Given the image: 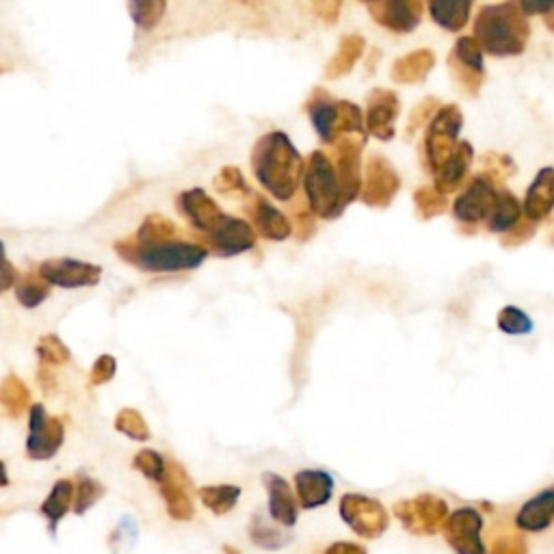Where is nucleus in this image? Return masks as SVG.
<instances>
[{"label":"nucleus","instance_id":"nucleus-1","mask_svg":"<svg viewBox=\"0 0 554 554\" xmlns=\"http://www.w3.org/2000/svg\"><path fill=\"white\" fill-rule=\"evenodd\" d=\"M252 169L258 182L280 202L293 200L306 176V163L286 133H267L252 150Z\"/></svg>","mask_w":554,"mask_h":554},{"label":"nucleus","instance_id":"nucleus-2","mask_svg":"<svg viewBox=\"0 0 554 554\" xmlns=\"http://www.w3.org/2000/svg\"><path fill=\"white\" fill-rule=\"evenodd\" d=\"M531 26L529 13L520 0H503L498 5H487L474 20V37L481 48L492 57H518L529 44Z\"/></svg>","mask_w":554,"mask_h":554},{"label":"nucleus","instance_id":"nucleus-3","mask_svg":"<svg viewBox=\"0 0 554 554\" xmlns=\"http://www.w3.org/2000/svg\"><path fill=\"white\" fill-rule=\"evenodd\" d=\"M117 254H120L130 265L152 273H176L191 271L202 265L208 258V249L187 243V241H158V243H141L137 236L115 243Z\"/></svg>","mask_w":554,"mask_h":554},{"label":"nucleus","instance_id":"nucleus-4","mask_svg":"<svg viewBox=\"0 0 554 554\" xmlns=\"http://www.w3.org/2000/svg\"><path fill=\"white\" fill-rule=\"evenodd\" d=\"M303 189L310 210L321 219H338L345 213V197H342L340 180L336 174V165L325 152L316 150L310 154L306 165V176H303Z\"/></svg>","mask_w":554,"mask_h":554},{"label":"nucleus","instance_id":"nucleus-5","mask_svg":"<svg viewBox=\"0 0 554 554\" xmlns=\"http://www.w3.org/2000/svg\"><path fill=\"white\" fill-rule=\"evenodd\" d=\"M308 113L316 135L325 143H336L342 135L366 137V120L353 102H338L323 89H316L308 100Z\"/></svg>","mask_w":554,"mask_h":554},{"label":"nucleus","instance_id":"nucleus-6","mask_svg":"<svg viewBox=\"0 0 554 554\" xmlns=\"http://www.w3.org/2000/svg\"><path fill=\"white\" fill-rule=\"evenodd\" d=\"M461 126H464V115L455 104H446L431 117L425 135V156L431 174H435L457 150Z\"/></svg>","mask_w":554,"mask_h":554},{"label":"nucleus","instance_id":"nucleus-7","mask_svg":"<svg viewBox=\"0 0 554 554\" xmlns=\"http://www.w3.org/2000/svg\"><path fill=\"white\" fill-rule=\"evenodd\" d=\"M340 516L345 520L353 533L364 539H377L388 531V511L375 498L362 494H347L340 500Z\"/></svg>","mask_w":554,"mask_h":554},{"label":"nucleus","instance_id":"nucleus-8","mask_svg":"<svg viewBox=\"0 0 554 554\" xmlns=\"http://www.w3.org/2000/svg\"><path fill=\"white\" fill-rule=\"evenodd\" d=\"M366 137L362 135H342L334 145V165L340 180L342 197L349 206L353 200H358L362 193V148Z\"/></svg>","mask_w":554,"mask_h":554},{"label":"nucleus","instance_id":"nucleus-9","mask_svg":"<svg viewBox=\"0 0 554 554\" xmlns=\"http://www.w3.org/2000/svg\"><path fill=\"white\" fill-rule=\"evenodd\" d=\"M401 189V178L386 156L371 154L364 165L362 202L373 208H386Z\"/></svg>","mask_w":554,"mask_h":554},{"label":"nucleus","instance_id":"nucleus-10","mask_svg":"<svg viewBox=\"0 0 554 554\" xmlns=\"http://www.w3.org/2000/svg\"><path fill=\"white\" fill-rule=\"evenodd\" d=\"M498 193L500 191H496L494 176L490 171H483V174L474 176L464 193L457 197L453 204V215L461 223H479L483 219H490Z\"/></svg>","mask_w":554,"mask_h":554},{"label":"nucleus","instance_id":"nucleus-11","mask_svg":"<svg viewBox=\"0 0 554 554\" xmlns=\"http://www.w3.org/2000/svg\"><path fill=\"white\" fill-rule=\"evenodd\" d=\"M394 513L410 533L433 535L446 520V505L440 498L422 494L412 500H401L394 505Z\"/></svg>","mask_w":554,"mask_h":554},{"label":"nucleus","instance_id":"nucleus-12","mask_svg":"<svg viewBox=\"0 0 554 554\" xmlns=\"http://www.w3.org/2000/svg\"><path fill=\"white\" fill-rule=\"evenodd\" d=\"M65 438V429L59 418H48L44 405L31 407V431L26 440V453L31 459L46 461L59 453Z\"/></svg>","mask_w":554,"mask_h":554},{"label":"nucleus","instance_id":"nucleus-13","mask_svg":"<svg viewBox=\"0 0 554 554\" xmlns=\"http://www.w3.org/2000/svg\"><path fill=\"white\" fill-rule=\"evenodd\" d=\"M39 277L59 288H83L96 286L102 277V269L74 258H52L39 265Z\"/></svg>","mask_w":554,"mask_h":554},{"label":"nucleus","instance_id":"nucleus-14","mask_svg":"<svg viewBox=\"0 0 554 554\" xmlns=\"http://www.w3.org/2000/svg\"><path fill=\"white\" fill-rule=\"evenodd\" d=\"M371 18L392 33H412L420 24L425 0H375L366 5Z\"/></svg>","mask_w":554,"mask_h":554},{"label":"nucleus","instance_id":"nucleus-15","mask_svg":"<svg viewBox=\"0 0 554 554\" xmlns=\"http://www.w3.org/2000/svg\"><path fill=\"white\" fill-rule=\"evenodd\" d=\"M483 520L474 509H457L444 524L446 542L457 554H485L481 544Z\"/></svg>","mask_w":554,"mask_h":554},{"label":"nucleus","instance_id":"nucleus-16","mask_svg":"<svg viewBox=\"0 0 554 554\" xmlns=\"http://www.w3.org/2000/svg\"><path fill=\"white\" fill-rule=\"evenodd\" d=\"M401 113L399 96L390 89H373L366 102V130L381 141H390L394 137V122Z\"/></svg>","mask_w":554,"mask_h":554},{"label":"nucleus","instance_id":"nucleus-17","mask_svg":"<svg viewBox=\"0 0 554 554\" xmlns=\"http://www.w3.org/2000/svg\"><path fill=\"white\" fill-rule=\"evenodd\" d=\"M206 236L208 245L221 256H236L256 245V230L247 221L226 215Z\"/></svg>","mask_w":554,"mask_h":554},{"label":"nucleus","instance_id":"nucleus-18","mask_svg":"<svg viewBox=\"0 0 554 554\" xmlns=\"http://www.w3.org/2000/svg\"><path fill=\"white\" fill-rule=\"evenodd\" d=\"M178 208L191 226L204 234H208L223 217H226V213L217 206L213 197H208L204 189H191L180 193Z\"/></svg>","mask_w":554,"mask_h":554},{"label":"nucleus","instance_id":"nucleus-19","mask_svg":"<svg viewBox=\"0 0 554 554\" xmlns=\"http://www.w3.org/2000/svg\"><path fill=\"white\" fill-rule=\"evenodd\" d=\"M161 494L171 518L191 520L193 518V500H191V483L187 472L178 464H169L165 479L161 481Z\"/></svg>","mask_w":554,"mask_h":554},{"label":"nucleus","instance_id":"nucleus-20","mask_svg":"<svg viewBox=\"0 0 554 554\" xmlns=\"http://www.w3.org/2000/svg\"><path fill=\"white\" fill-rule=\"evenodd\" d=\"M247 213L252 217L256 232L269 241H286L293 234V223L286 219L282 210H277L262 195H254L247 206Z\"/></svg>","mask_w":554,"mask_h":554},{"label":"nucleus","instance_id":"nucleus-21","mask_svg":"<svg viewBox=\"0 0 554 554\" xmlns=\"http://www.w3.org/2000/svg\"><path fill=\"white\" fill-rule=\"evenodd\" d=\"M262 483H265L267 492H269V513L275 522H280L286 529L297 524L299 511H297V500L290 485L280 477V474H271L267 472L262 477Z\"/></svg>","mask_w":554,"mask_h":554},{"label":"nucleus","instance_id":"nucleus-22","mask_svg":"<svg viewBox=\"0 0 554 554\" xmlns=\"http://www.w3.org/2000/svg\"><path fill=\"white\" fill-rule=\"evenodd\" d=\"M474 161V150L468 141H459L457 150L453 156L435 171V187H438L442 193H453L459 189V184L466 180L468 171Z\"/></svg>","mask_w":554,"mask_h":554},{"label":"nucleus","instance_id":"nucleus-23","mask_svg":"<svg viewBox=\"0 0 554 554\" xmlns=\"http://www.w3.org/2000/svg\"><path fill=\"white\" fill-rule=\"evenodd\" d=\"M295 485L303 509L323 507L334 492V479L323 470H301L295 477Z\"/></svg>","mask_w":554,"mask_h":554},{"label":"nucleus","instance_id":"nucleus-24","mask_svg":"<svg viewBox=\"0 0 554 554\" xmlns=\"http://www.w3.org/2000/svg\"><path fill=\"white\" fill-rule=\"evenodd\" d=\"M554 208V169L546 167L537 174L533 184L526 191L524 213L531 221H542Z\"/></svg>","mask_w":554,"mask_h":554},{"label":"nucleus","instance_id":"nucleus-25","mask_svg":"<svg viewBox=\"0 0 554 554\" xmlns=\"http://www.w3.org/2000/svg\"><path fill=\"white\" fill-rule=\"evenodd\" d=\"M435 65V55L431 50H414L410 55H405L401 59L394 61L392 65V81L397 85H416L420 81H425L429 72Z\"/></svg>","mask_w":554,"mask_h":554},{"label":"nucleus","instance_id":"nucleus-26","mask_svg":"<svg viewBox=\"0 0 554 554\" xmlns=\"http://www.w3.org/2000/svg\"><path fill=\"white\" fill-rule=\"evenodd\" d=\"M431 20L448 33H459L470 20L474 0H427Z\"/></svg>","mask_w":554,"mask_h":554},{"label":"nucleus","instance_id":"nucleus-27","mask_svg":"<svg viewBox=\"0 0 554 554\" xmlns=\"http://www.w3.org/2000/svg\"><path fill=\"white\" fill-rule=\"evenodd\" d=\"M366 50V42L362 35H345L340 39V44L334 52V57L329 59L327 68H325V78L329 81H336V78H342L349 74L355 63H358Z\"/></svg>","mask_w":554,"mask_h":554},{"label":"nucleus","instance_id":"nucleus-28","mask_svg":"<svg viewBox=\"0 0 554 554\" xmlns=\"http://www.w3.org/2000/svg\"><path fill=\"white\" fill-rule=\"evenodd\" d=\"M554 516V492H542L526 503L518 516V526L526 531H542Z\"/></svg>","mask_w":554,"mask_h":554},{"label":"nucleus","instance_id":"nucleus-29","mask_svg":"<svg viewBox=\"0 0 554 554\" xmlns=\"http://www.w3.org/2000/svg\"><path fill=\"white\" fill-rule=\"evenodd\" d=\"M0 403L9 418H20L31 407L29 388L16 375H7L0 386Z\"/></svg>","mask_w":554,"mask_h":554},{"label":"nucleus","instance_id":"nucleus-30","mask_svg":"<svg viewBox=\"0 0 554 554\" xmlns=\"http://www.w3.org/2000/svg\"><path fill=\"white\" fill-rule=\"evenodd\" d=\"M74 496H76L74 494V483L68 481V479H61V481L55 483L50 496L44 500L42 513L50 520V531L52 533L57 531L59 520L65 516V513L70 511V505H72Z\"/></svg>","mask_w":554,"mask_h":554},{"label":"nucleus","instance_id":"nucleus-31","mask_svg":"<svg viewBox=\"0 0 554 554\" xmlns=\"http://www.w3.org/2000/svg\"><path fill=\"white\" fill-rule=\"evenodd\" d=\"M520 215H522V208L516 197H513L509 191H500L492 215L487 219V228L492 232H509L520 221Z\"/></svg>","mask_w":554,"mask_h":554},{"label":"nucleus","instance_id":"nucleus-32","mask_svg":"<svg viewBox=\"0 0 554 554\" xmlns=\"http://www.w3.org/2000/svg\"><path fill=\"white\" fill-rule=\"evenodd\" d=\"M241 487L236 485H210L202 487L200 498L202 503L215 513V516H223V513H230L236 503H239Z\"/></svg>","mask_w":554,"mask_h":554},{"label":"nucleus","instance_id":"nucleus-33","mask_svg":"<svg viewBox=\"0 0 554 554\" xmlns=\"http://www.w3.org/2000/svg\"><path fill=\"white\" fill-rule=\"evenodd\" d=\"M178 234H180V228L174 221L163 215H150L145 217L135 236L141 243H158V241H174Z\"/></svg>","mask_w":554,"mask_h":554},{"label":"nucleus","instance_id":"nucleus-34","mask_svg":"<svg viewBox=\"0 0 554 554\" xmlns=\"http://www.w3.org/2000/svg\"><path fill=\"white\" fill-rule=\"evenodd\" d=\"M249 537H252L258 546L267 550L282 548L288 542V535H284L282 529L273 526L265 516H262V513H256L252 524H249Z\"/></svg>","mask_w":554,"mask_h":554},{"label":"nucleus","instance_id":"nucleus-35","mask_svg":"<svg viewBox=\"0 0 554 554\" xmlns=\"http://www.w3.org/2000/svg\"><path fill=\"white\" fill-rule=\"evenodd\" d=\"M414 204H416V210L418 215L422 219H431V217H438L442 215L446 210V193H442L438 187H422L414 193Z\"/></svg>","mask_w":554,"mask_h":554},{"label":"nucleus","instance_id":"nucleus-36","mask_svg":"<svg viewBox=\"0 0 554 554\" xmlns=\"http://www.w3.org/2000/svg\"><path fill=\"white\" fill-rule=\"evenodd\" d=\"M167 9V0H135L133 20L143 31H150L163 20Z\"/></svg>","mask_w":554,"mask_h":554},{"label":"nucleus","instance_id":"nucleus-37","mask_svg":"<svg viewBox=\"0 0 554 554\" xmlns=\"http://www.w3.org/2000/svg\"><path fill=\"white\" fill-rule=\"evenodd\" d=\"M115 429L128 435L130 440H137V442L150 440L148 422H145V418L137 410H122L120 414H117Z\"/></svg>","mask_w":554,"mask_h":554},{"label":"nucleus","instance_id":"nucleus-38","mask_svg":"<svg viewBox=\"0 0 554 554\" xmlns=\"http://www.w3.org/2000/svg\"><path fill=\"white\" fill-rule=\"evenodd\" d=\"M133 466L143 474L145 479L158 481V483H161L165 479V472H167L165 459H163L161 453L150 451V448H143V451L137 453Z\"/></svg>","mask_w":554,"mask_h":554},{"label":"nucleus","instance_id":"nucleus-39","mask_svg":"<svg viewBox=\"0 0 554 554\" xmlns=\"http://www.w3.org/2000/svg\"><path fill=\"white\" fill-rule=\"evenodd\" d=\"M215 189L223 195H252V189L247 187L239 167H223L215 178Z\"/></svg>","mask_w":554,"mask_h":554},{"label":"nucleus","instance_id":"nucleus-40","mask_svg":"<svg viewBox=\"0 0 554 554\" xmlns=\"http://www.w3.org/2000/svg\"><path fill=\"white\" fill-rule=\"evenodd\" d=\"M102 496H104V485H100L96 479H91V477H81L76 485L74 511L78 513V516H83V513L94 507Z\"/></svg>","mask_w":554,"mask_h":554},{"label":"nucleus","instance_id":"nucleus-41","mask_svg":"<svg viewBox=\"0 0 554 554\" xmlns=\"http://www.w3.org/2000/svg\"><path fill=\"white\" fill-rule=\"evenodd\" d=\"M37 355L42 358L44 364L50 366H61L70 362V349L63 345L57 336H44L37 342Z\"/></svg>","mask_w":554,"mask_h":554},{"label":"nucleus","instance_id":"nucleus-42","mask_svg":"<svg viewBox=\"0 0 554 554\" xmlns=\"http://www.w3.org/2000/svg\"><path fill=\"white\" fill-rule=\"evenodd\" d=\"M498 327L503 329V332H507V334L518 336V334H529L531 329H533V323H531L529 316H526L522 310H518V308H505L503 312H500V316H498Z\"/></svg>","mask_w":554,"mask_h":554},{"label":"nucleus","instance_id":"nucleus-43","mask_svg":"<svg viewBox=\"0 0 554 554\" xmlns=\"http://www.w3.org/2000/svg\"><path fill=\"white\" fill-rule=\"evenodd\" d=\"M48 284V282H46ZM42 284V282H33L31 277H26L22 284H18L16 288V297L22 303L24 308H37L39 303L46 301L50 295V288Z\"/></svg>","mask_w":554,"mask_h":554},{"label":"nucleus","instance_id":"nucleus-44","mask_svg":"<svg viewBox=\"0 0 554 554\" xmlns=\"http://www.w3.org/2000/svg\"><path fill=\"white\" fill-rule=\"evenodd\" d=\"M117 371V362L113 355H100V358L91 366L89 373V384L91 386H104L109 384V381L115 377Z\"/></svg>","mask_w":554,"mask_h":554},{"label":"nucleus","instance_id":"nucleus-45","mask_svg":"<svg viewBox=\"0 0 554 554\" xmlns=\"http://www.w3.org/2000/svg\"><path fill=\"white\" fill-rule=\"evenodd\" d=\"M314 16L319 18L323 24H336L340 18V9H342V0H310Z\"/></svg>","mask_w":554,"mask_h":554},{"label":"nucleus","instance_id":"nucleus-46","mask_svg":"<svg viewBox=\"0 0 554 554\" xmlns=\"http://www.w3.org/2000/svg\"><path fill=\"white\" fill-rule=\"evenodd\" d=\"M435 104H438V100H433V98H427L422 104H418V107L414 109L412 117H410V124H407V133H414V130H418L422 124L425 122H431V117H433V107Z\"/></svg>","mask_w":554,"mask_h":554},{"label":"nucleus","instance_id":"nucleus-47","mask_svg":"<svg viewBox=\"0 0 554 554\" xmlns=\"http://www.w3.org/2000/svg\"><path fill=\"white\" fill-rule=\"evenodd\" d=\"M314 213L312 210H299L295 217V234L299 241H306L316 232V223H314Z\"/></svg>","mask_w":554,"mask_h":554},{"label":"nucleus","instance_id":"nucleus-48","mask_svg":"<svg viewBox=\"0 0 554 554\" xmlns=\"http://www.w3.org/2000/svg\"><path fill=\"white\" fill-rule=\"evenodd\" d=\"M520 5L529 16H548L554 11V0H520Z\"/></svg>","mask_w":554,"mask_h":554},{"label":"nucleus","instance_id":"nucleus-49","mask_svg":"<svg viewBox=\"0 0 554 554\" xmlns=\"http://www.w3.org/2000/svg\"><path fill=\"white\" fill-rule=\"evenodd\" d=\"M325 554H366V550L358 544H347V542H340V544H334L329 546L325 550Z\"/></svg>","mask_w":554,"mask_h":554},{"label":"nucleus","instance_id":"nucleus-50","mask_svg":"<svg viewBox=\"0 0 554 554\" xmlns=\"http://www.w3.org/2000/svg\"><path fill=\"white\" fill-rule=\"evenodd\" d=\"M3 273H5V280H3V293H5V290H9L13 286V267H11L9 260H5Z\"/></svg>","mask_w":554,"mask_h":554},{"label":"nucleus","instance_id":"nucleus-51","mask_svg":"<svg viewBox=\"0 0 554 554\" xmlns=\"http://www.w3.org/2000/svg\"><path fill=\"white\" fill-rule=\"evenodd\" d=\"M544 22H546V26H548V29L554 33V11H550L548 13V16H544Z\"/></svg>","mask_w":554,"mask_h":554},{"label":"nucleus","instance_id":"nucleus-52","mask_svg":"<svg viewBox=\"0 0 554 554\" xmlns=\"http://www.w3.org/2000/svg\"><path fill=\"white\" fill-rule=\"evenodd\" d=\"M223 554H239V550H234L232 546H226L223 548Z\"/></svg>","mask_w":554,"mask_h":554},{"label":"nucleus","instance_id":"nucleus-53","mask_svg":"<svg viewBox=\"0 0 554 554\" xmlns=\"http://www.w3.org/2000/svg\"><path fill=\"white\" fill-rule=\"evenodd\" d=\"M362 3H366V5H371V3H375V0H362Z\"/></svg>","mask_w":554,"mask_h":554},{"label":"nucleus","instance_id":"nucleus-54","mask_svg":"<svg viewBox=\"0 0 554 554\" xmlns=\"http://www.w3.org/2000/svg\"><path fill=\"white\" fill-rule=\"evenodd\" d=\"M133 3H135V0H133Z\"/></svg>","mask_w":554,"mask_h":554}]
</instances>
